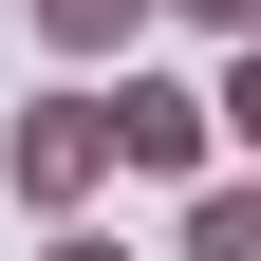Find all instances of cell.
<instances>
[{
    "mask_svg": "<svg viewBox=\"0 0 261 261\" xmlns=\"http://www.w3.org/2000/svg\"><path fill=\"white\" fill-rule=\"evenodd\" d=\"M243 243H261V187H243V168L187 187V261H243Z\"/></svg>",
    "mask_w": 261,
    "mask_h": 261,
    "instance_id": "277c9868",
    "label": "cell"
},
{
    "mask_svg": "<svg viewBox=\"0 0 261 261\" xmlns=\"http://www.w3.org/2000/svg\"><path fill=\"white\" fill-rule=\"evenodd\" d=\"M0 187H19L38 224H93V187H112V93H93V75H56L38 112L0 130Z\"/></svg>",
    "mask_w": 261,
    "mask_h": 261,
    "instance_id": "6da1fadb",
    "label": "cell"
},
{
    "mask_svg": "<svg viewBox=\"0 0 261 261\" xmlns=\"http://www.w3.org/2000/svg\"><path fill=\"white\" fill-rule=\"evenodd\" d=\"M149 19H187V38H261V0H149Z\"/></svg>",
    "mask_w": 261,
    "mask_h": 261,
    "instance_id": "5b68a950",
    "label": "cell"
},
{
    "mask_svg": "<svg viewBox=\"0 0 261 261\" xmlns=\"http://www.w3.org/2000/svg\"><path fill=\"white\" fill-rule=\"evenodd\" d=\"M205 149H224L205 75H149V56H112V168H205Z\"/></svg>",
    "mask_w": 261,
    "mask_h": 261,
    "instance_id": "7a4b0ae2",
    "label": "cell"
},
{
    "mask_svg": "<svg viewBox=\"0 0 261 261\" xmlns=\"http://www.w3.org/2000/svg\"><path fill=\"white\" fill-rule=\"evenodd\" d=\"M38 38H56V75H93V56H149V0H38Z\"/></svg>",
    "mask_w": 261,
    "mask_h": 261,
    "instance_id": "3957f363",
    "label": "cell"
}]
</instances>
